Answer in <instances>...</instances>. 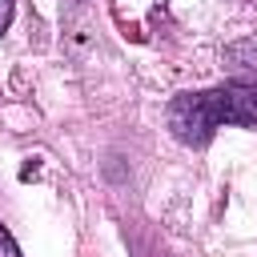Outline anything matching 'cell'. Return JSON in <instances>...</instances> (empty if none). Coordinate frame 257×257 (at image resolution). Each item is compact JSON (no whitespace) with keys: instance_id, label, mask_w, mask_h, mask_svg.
I'll list each match as a JSON object with an SVG mask.
<instances>
[{"instance_id":"obj_1","label":"cell","mask_w":257,"mask_h":257,"mask_svg":"<svg viewBox=\"0 0 257 257\" xmlns=\"http://www.w3.org/2000/svg\"><path fill=\"white\" fill-rule=\"evenodd\" d=\"M221 124L257 128V84H217L209 92H181L169 104V128L181 145H209Z\"/></svg>"},{"instance_id":"obj_3","label":"cell","mask_w":257,"mask_h":257,"mask_svg":"<svg viewBox=\"0 0 257 257\" xmlns=\"http://www.w3.org/2000/svg\"><path fill=\"white\" fill-rule=\"evenodd\" d=\"M12 24V0H0V32Z\"/></svg>"},{"instance_id":"obj_2","label":"cell","mask_w":257,"mask_h":257,"mask_svg":"<svg viewBox=\"0 0 257 257\" xmlns=\"http://www.w3.org/2000/svg\"><path fill=\"white\" fill-rule=\"evenodd\" d=\"M0 257H24L20 249H16V241H12V233L0 225Z\"/></svg>"}]
</instances>
